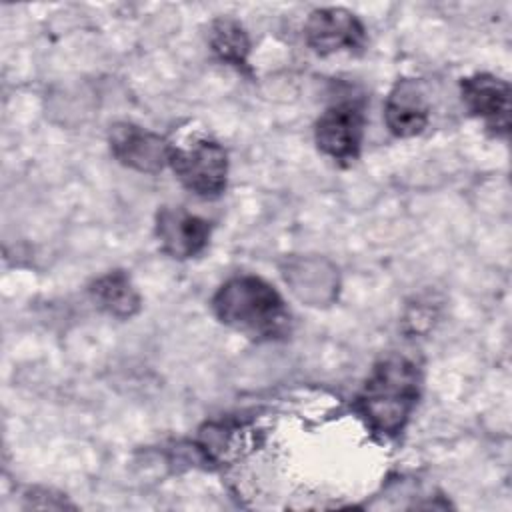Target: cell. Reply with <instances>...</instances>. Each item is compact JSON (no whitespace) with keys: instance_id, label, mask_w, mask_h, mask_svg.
<instances>
[{"instance_id":"obj_6","label":"cell","mask_w":512,"mask_h":512,"mask_svg":"<svg viewBox=\"0 0 512 512\" xmlns=\"http://www.w3.org/2000/svg\"><path fill=\"white\" fill-rule=\"evenodd\" d=\"M112 156L138 172L156 174L170 162L172 146L156 132L132 122H116L108 134Z\"/></svg>"},{"instance_id":"obj_5","label":"cell","mask_w":512,"mask_h":512,"mask_svg":"<svg viewBox=\"0 0 512 512\" xmlns=\"http://www.w3.org/2000/svg\"><path fill=\"white\" fill-rule=\"evenodd\" d=\"M306 44L320 56L340 50H360L366 42L364 24L346 8H316L304 24Z\"/></svg>"},{"instance_id":"obj_2","label":"cell","mask_w":512,"mask_h":512,"mask_svg":"<svg viewBox=\"0 0 512 512\" xmlns=\"http://www.w3.org/2000/svg\"><path fill=\"white\" fill-rule=\"evenodd\" d=\"M418 394L420 372L416 364L402 356H390L374 366L356 408L374 432L394 436L408 422Z\"/></svg>"},{"instance_id":"obj_11","label":"cell","mask_w":512,"mask_h":512,"mask_svg":"<svg viewBox=\"0 0 512 512\" xmlns=\"http://www.w3.org/2000/svg\"><path fill=\"white\" fill-rule=\"evenodd\" d=\"M94 302L116 318H130L140 310V294L124 270H114L92 282Z\"/></svg>"},{"instance_id":"obj_10","label":"cell","mask_w":512,"mask_h":512,"mask_svg":"<svg viewBox=\"0 0 512 512\" xmlns=\"http://www.w3.org/2000/svg\"><path fill=\"white\" fill-rule=\"evenodd\" d=\"M284 278L298 298L312 306L328 304L338 290L336 268L322 258H292L284 268Z\"/></svg>"},{"instance_id":"obj_9","label":"cell","mask_w":512,"mask_h":512,"mask_svg":"<svg viewBox=\"0 0 512 512\" xmlns=\"http://www.w3.org/2000/svg\"><path fill=\"white\" fill-rule=\"evenodd\" d=\"M430 120V106L418 80H398L384 104V122L398 138H412L424 132Z\"/></svg>"},{"instance_id":"obj_1","label":"cell","mask_w":512,"mask_h":512,"mask_svg":"<svg viewBox=\"0 0 512 512\" xmlns=\"http://www.w3.org/2000/svg\"><path fill=\"white\" fill-rule=\"evenodd\" d=\"M216 318L254 340L282 338L290 330V312L266 280L240 274L226 280L212 298Z\"/></svg>"},{"instance_id":"obj_7","label":"cell","mask_w":512,"mask_h":512,"mask_svg":"<svg viewBox=\"0 0 512 512\" xmlns=\"http://www.w3.org/2000/svg\"><path fill=\"white\" fill-rule=\"evenodd\" d=\"M212 226L208 220L186 212L184 208L164 206L156 214V238L162 252L184 260L200 254L210 240Z\"/></svg>"},{"instance_id":"obj_12","label":"cell","mask_w":512,"mask_h":512,"mask_svg":"<svg viewBox=\"0 0 512 512\" xmlns=\"http://www.w3.org/2000/svg\"><path fill=\"white\" fill-rule=\"evenodd\" d=\"M208 44L218 60L232 64L238 70L248 68L246 58H248V50H250V40L238 20L226 18V16L216 18L210 24Z\"/></svg>"},{"instance_id":"obj_8","label":"cell","mask_w":512,"mask_h":512,"mask_svg":"<svg viewBox=\"0 0 512 512\" xmlns=\"http://www.w3.org/2000/svg\"><path fill=\"white\" fill-rule=\"evenodd\" d=\"M460 92L470 114L482 118L490 130L508 136L510 132V84L492 74L462 78Z\"/></svg>"},{"instance_id":"obj_3","label":"cell","mask_w":512,"mask_h":512,"mask_svg":"<svg viewBox=\"0 0 512 512\" xmlns=\"http://www.w3.org/2000/svg\"><path fill=\"white\" fill-rule=\"evenodd\" d=\"M184 188L202 198L220 196L228 180V154L212 138H198L190 146L172 148L168 162Z\"/></svg>"},{"instance_id":"obj_4","label":"cell","mask_w":512,"mask_h":512,"mask_svg":"<svg viewBox=\"0 0 512 512\" xmlns=\"http://www.w3.org/2000/svg\"><path fill=\"white\" fill-rule=\"evenodd\" d=\"M366 116L358 102L344 100L326 108L314 126V140L322 154L338 160L350 162L358 158L362 138H364Z\"/></svg>"}]
</instances>
